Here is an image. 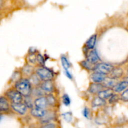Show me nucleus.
<instances>
[{
  "label": "nucleus",
  "instance_id": "1",
  "mask_svg": "<svg viewBox=\"0 0 128 128\" xmlns=\"http://www.w3.org/2000/svg\"><path fill=\"white\" fill-rule=\"evenodd\" d=\"M14 84V87L20 92L24 97L31 95L32 86L28 78L22 77Z\"/></svg>",
  "mask_w": 128,
  "mask_h": 128
},
{
  "label": "nucleus",
  "instance_id": "2",
  "mask_svg": "<svg viewBox=\"0 0 128 128\" xmlns=\"http://www.w3.org/2000/svg\"><path fill=\"white\" fill-rule=\"evenodd\" d=\"M36 74L38 75L42 81L53 80L54 78V72L52 69L45 66H39L36 68Z\"/></svg>",
  "mask_w": 128,
  "mask_h": 128
},
{
  "label": "nucleus",
  "instance_id": "3",
  "mask_svg": "<svg viewBox=\"0 0 128 128\" xmlns=\"http://www.w3.org/2000/svg\"><path fill=\"white\" fill-rule=\"evenodd\" d=\"M4 95L6 96V97L10 100L11 104H16V103L23 102L24 97L14 87L11 88L6 90Z\"/></svg>",
  "mask_w": 128,
  "mask_h": 128
},
{
  "label": "nucleus",
  "instance_id": "4",
  "mask_svg": "<svg viewBox=\"0 0 128 128\" xmlns=\"http://www.w3.org/2000/svg\"><path fill=\"white\" fill-rule=\"evenodd\" d=\"M114 68V66L112 64L105 62H99L95 65L93 71L98 72L108 76Z\"/></svg>",
  "mask_w": 128,
  "mask_h": 128
},
{
  "label": "nucleus",
  "instance_id": "5",
  "mask_svg": "<svg viewBox=\"0 0 128 128\" xmlns=\"http://www.w3.org/2000/svg\"><path fill=\"white\" fill-rule=\"evenodd\" d=\"M11 109L19 115H24L27 112L28 108L22 102L16 104H11Z\"/></svg>",
  "mask_w": 128,
  "mask_h": 128
},
{
  "label": "nucleus",
  "instance_id": "6",
  "mask_svg": "<svg viewBox=\"0 0 128 128\" xmlns=\"http://www.w3.org/2000/svg\"><path fill=\"white\" fill-rule=\"evenodd\" d=\"M86 59L91 63H92V64H94V65L97 64L100 61V57L96 49L86 50Z\"/></svg>",
  "mask_w": 128,
  "mask_h": 128
},
{
  "label": "nucleus",
  "instance_id": "7",
  "mask_svg": "<svg viewBox=\"0 0 128 128\" xmlns=\"http://www.w3.org/2000/svg\"><path fill=\"white\" fill-rule=\"evenodd\" d=\"M43 91L47 94H52L54 91L55 86L54 84L53 80H47V81H42L41 85H40Z\"/></svg>",
  "mask_w": 128,
  "mask_h": 128
},
{
  "label": "nucleus",
  "instance_id": "8",
  "mask_svg": "<svg viewBox=\"0 0 128 128\" xmlns=\"http://www.w3.org/2000/svg\"><path fill=\"white\" fill-rule=\"evenodd\" d=\"M105 87L103 85V84L101 83H94V82H91L90 84L88 87V90L90 94H92V95H96L101 91L102 90L104 89Z\"/></svg>",
  "mask_w": 128,
  "mask_h": 128
},
{
  "label": "nucleus",
  "instance_id": "9",
  "mask_svg": "<svg viewBox=\"0 0 128 128\" xmlns=\"http://www.w3.org/2000/svg\"><path fill=\"white\" fill-rule=\"evenodd\" d=\"M34 107L43 109H48L50 106L46 95L34 99Z\"/></svg>",
  "mask_w": 128,
  "mask_h": 128
},
{
  "label": "nucleus",
  "instance_id": "10",
  "mask_svg": "<svg viewBox=\"0 0 128 128\" xmlns=\"http://www.w3.org/2000/svg\"><path fill=\"white\" fill-rule=\"evenodd\" d=\"M36 68L35 66L30 65V64H25L22 69H21L23 77L29 78L31 75L36 72Z\"/></svg>",
  "mask_w": 128,
  "mask_h": 128
},
{
  "label": "nucleus",
  "instance_id": "11",
  "mask_svg": "<svg viewBox=\"0 0 128 128\" xmlns=\"http://www.w3.org/2000/svg\"><path fill=\"white\" fill-rule=\"evenodd\" d=\"M48 109H41V108L36 107H34L30 110V114L34 117L42 119L46 115L48 112Z\"/></svg>",
  "mask_w": 128,
  "mask_h": 128
},
{
  "label": "nucleus",
  "instance_id": "12",
  "mask_svg": "<svg viewBox=\"0 0 128 128\" xmlns=\"http://www.w3.org/2000/svg\"><path fill=\"white\" fill-rule=\"evenodd\" d=\"M106 77H107V75H104V74L94 71L92 72L91 74H90V79L92 81V82L94 83H101V84H102Z\"/></svg>",
  "mask_w": 128,
  "mask_h": 128
},
{
  "label": "nucleus",
  "instance_id": "13",
  "mask_svg": "<svg viewBox=\"0 0 128 128\" xmlns=\"http://www.w3.org/2000/svg\"><path fill=\"white\" fill-rule=\"evenodd\" d=\"M11 109V102L4 95L0 97V110L1 112H8Z\"/></svg>",
  "mask_w": 128,
  "mask_h": 128
},
{
  "label": "nucleus",
  "instance_id": "14",
  "mask_svg": "<svg viewBox=\"0 0 128 128\" xmlns=\"http://www.w3.org/2000/svg\"><path fill=\"white\" fill-rule=\"evenodd\" d=\"M128 88V84L126 82V81H124V80H121V81H118L117 84L115 85V86L114 87L112 90H114L115 93H117V94H121V93L123 92L126 89H127Z\"/></svg>",
  "mask_w": 128,
  "mask_h": 128
},
{
  "label": "nucleus",
  "instance_id": "15",
  "mask_svg": "<svg viewBox=\"0 0 128 128\" xmlns=\"http://www.w3.org/2000/svg\"><path fill=\"white\" fill-rule=\"evenodd\" d=\"M124 75V70L123 69L120 67H114L110 75H108L110 77L116 80H119L121 79Z\"/></svg>",
  "mask_w": 128,
  "mask_h": 128
},
{
  "label": "nucleus",
  "instance_id": "16",
  "mask_svg": "<svg viewBox=\"0 0 128 128\" xmlns=\"http://www.w3.org/2000/svg\"><path fill=\"white\" fill-rule=\"evenodd\" d=\"M97 34H94L91 35L90 38L87 40V41L85 43V48L86 50H90L94 49L96 46V41H97Z\"/></svg>",
  "mask_w": 128,
  "mask_h": 128
},
{
  "label": "nucleus",
  "instance_id": "17",
  "mask_svg": "<svg viewBox=\"0 0 128 128\" xmlns=\"http://www.w3.org/2000/svg\"><path fill=\"white\" fill-rule=\"evenodd\" d=\"M114 93L115 92L112 90V89H107V88H105L104 89L100 91L97 94V96H98L101 99L106 100H108Z\"/></svg>",
  "mask_w": 128,
  "mask_h": 128
},
{
  "label": "nucleus",
  "instance_id": "18",
  "mask_svg": "<svg viewBox=\"0 0 128 128\" xmlns=\"http://www.w3.org/2000/svg\"><path fill=\"white\" fill-rule=\"evenodd\" d=\"M118 82V80H116L110 77L107 76L104 82H102V84L104 86L105 88L107 89H113L114 87L115 86L116 84Z\"/></svg>",
  "mask_w": 128,
  "mask_h": 128
},
{
  "label": "nucleus",
  "instance_id": "19",
  "mask_svg": "<svg viewBox=\"0 0 128 128\" xmlns=\"http://www.w3.org/2000/svg\"><path fill=\"white\" fill-rule=\"evenodd\" d=\"M80 65L84 70H87L89 72H93L94 68L95 65L92 64L88 60L85 59V60H82L80 62Z\"/></svg>",
  "mask_w": 128,
  "mask_h": 128
},
{
  "label": "nucleus",
  "instance_id": "20",
  "mask_svg": "<svg viewBox=\"0 0 128 128\" xmlns=\"http://www.w3.org/2000/svg\"><path fill=\"white\" fill-rule=\"evenodd\" d=\"M106 104V100L101 99L96 95L91 102V105L92 107H100L104 106Z\"/></svg>",
  "mask_w": 128,
  "mask_h": 128
},
{
  "label": "nucleus",
  "instance_id": "21",
  "mask_svg": "<svg viewBox=\"0 0 128 128\" xmlns=\"http://www.w3.org/2000/svg\"><path fill=\"white\" fill-rule=\"evenodd\" d=\"M28 53L27 56H26V63L30 64V65L36 66L38 65L37 63V53Z\"/></svg>",
  "mask_w": 128,
  "mask_h": 128
},
{
  "label": "nucleus",
  "instance_id": "22",
  "mask_svg": "<svg viewBox=\"0 0 128 128\" xmlns=\"http://www.w3.org/2000/svg\"><path fill=\"white\" fill-rule=\"evenodd\" d=\"M28 79L30 80V82H31V85H32V87L40 86L41 85V82H42L41 80V79L39 77L38 75L36 74V72L32 74V75H31Z\"/></svg>",
  "mask_w": 128,
  "mask_h": 128
},
{
  "label": "nucleus",
  "instance_id": "23",
  "mask_svg": "<svg viewBox=\"0 0 128 128\" xmlns=\"http://www.w3.org/2000/svg\"><path fill=\"white\" fill-rule=\"evenodd\" d=\"M31 95H32L34 99H36V98L40 97L46 95V94L43 91V90L41 89V87L38 86L32 87Z\"/></svg>",
  "mask_w": 128,
  "mask_h": 128
},
{
  "label": "nucleus",
  "instance_id": "24",
  "mask_svg": "<svg viewBox=\"0 0 128 128\" xmlns=\"http://www.w3.org/2000/svg\"><path fill=\"white\" fill-rule=\"evenodd\" d=\"M23 102L26 104L28 109H31L34 107V98L32 95L24 97L23 99Z\"/></svg>",
  "mask_w": 128,
  "mask_h": 128
},
{
  "label": "nucleus",
  "instance_id": "25",
  "mask_svg": "<svg viewBox=\"0 0 128 128\" xmlns=\"http://www.w3.org/2000/svg\"><path fill=\"white\" fill-rule=\"evenodd\" d=\"M22 77H23V76H22L21 70H15L13 73H12L10 80H11V82H14V84H15V83L17 82L18 81H19L20 79H22Z\"/></svg>",
  "mask_w": 128,
  "mask_h": 128
},
{
  "label": "nucleus",
  "instance_id": "26",
  "mask_svg": "<svg viewBox=\"0 0 128 128\" xmlns=\"http://www.w3.org/2000/svg\"><path fill=\"white\" fill-rule=\"evenodd\" d=\"M61 61L64 70H69V69L71 68V66H72L71 62L69 61L68 58L66 55H61Z\"/></svg>",
  "mask_w": 128,
  "mask_h": 128
},
{
  "label": "nucleus",
  "instance_id": "27",
  "mask_svg": "<svg viewBox=\"0 0 128 128\" xmlns=\"http://www.w3.org/2000/svg\"><path fill=\"white\" fill-rule=\"evenodd\" d=\"M46 96V98H47L48 102L50 107H54L56 104V99L54 95L52 94H47Z\"/></svg>",
  "mask_w": 128,
  "mask_h": 128
},
{
  "label": "nucleus",
  "instance_id": "28",
  "mask_svg": "<svg viewBox=\"0 0 128 128\" xmlns=\"http://www.w3.org/2000/svg\"><path fill=\"white\" fill-rule=\"evenodd\" d=\"M120 100H121L120 94H117V93H114L108 100V103L110 104H111V105H114Z\"/></svg>",
  "mask_w": 128,
  "mask_h": 128
},
{
  "label": "nucleus",
  "instance_id": "29",
  "mask_svg": "<svg viewBox=\"0 0 128 128\" xmlns=\"http://www.w3.org/2000/svg\"><path fill=\"white\" fill-rule=\"evenodd\" d=\"M62 104L65 105V106L68 107L70 106L71 104V99L69 97V95L67 94H64L62 97Z\"/></svg>",
  "mask_w": 128,
  "mask_h": 128
},
{
  "label": "nucleus",
  "instance_id": "30",
  "mask_svg": "<svg viewBox=\"0 0 128 128\" xmlns=\"http://www.w3.org/2000/svg\"><path fill=\"white\" fill-rule=\"evenodd\" d=\"M45 59L42 55L40 53H37V63L38 67L39 66H44Z\"/></svg>",
  "mask_w": 128,
  "mask_h": 128
},
{
  "label": "nucleus",
  "instance_id": "31",
  "mask_svg": "<svg viewBox=\"0 0 128 128\" xmlns=\"http://www.w3.org/2000/svg\"><path fill=\"white\" fill-rule=\"evenodd\" d=\"M62 117H63L64 119L66 120L68 122H71L72 119V113L71 112H64L62 114Z\"/></svg>",
  "mask_w": 128,
  "mask_h": 128
},
{
  "label": "nucleus",
  "instance_id": "32",
  "mask_svg": "<svg viewBox=\"0 0 128 128\" xmlns=\"http://www.w3.org/2000/svg\"><path fill=\"white\" fill-rule=\"evenodd\" d=\"M120 97H121V100H122L123 102H128V88L120 94Z\"/></svg>",
  "mask_w": 128,
  "mask_h": 128
},
{
  "label": "nucleus",
  "instance_id": "33",
  "mask_svg": "<svg viewBox=\"0 0 128 128\" xmlns=\"http://www.w3.org/2000/svg\"><path fill=\"white\" fill-rule=\"evenodd\" d=\"M82 115L86 119H90L91 115V111L88 107H85L82 110Z\"/></svg>",
  "mask_w": 128,
  "mask_h": 128
},
{
  "label": "nucleus",
  "instance_id": "34",
  "mask_svg": "<svg viewBox=\"0 0 128 128\" xmlns=\"http://www.w3.org/2000/svg\"><path fill=\"white\" fill-rule=\"evenodd\" d=\"M40 128H56V125L54 123L49 122L42 125Z\"/></svg>",
  "mask_w": 128,
  "mask_h": 128
},
{
  "label": "nucleus",
  "instance_id": "35",
  "mask_svg": "<svg viewBox=\"0 0 128 128\" xmlns=\"http://www.w3.org/2000/svg\"><path fill=\"white\" fill-rule=\"evenodd\" d=\"M64 75L70 80H72V75L69 70H64Z\"/></svg>",
  "mask_w": 128,
  "mask_h": 128
},
{
  "label": "nucleus",
  "instance_id": "36",
  "mask_svg": "<svg viewBox=\"0 0 128 128\" xmlns=\"http://www.w3.org/2000/svg\"><path fill=\"white\" fill-rule=\"evenodd\" d=\"M38 52V51L36 50V48H35L34 47H31L29 49L28 53H36Z\"/></svg>",
  "mask_w": 128,
  "mask_h": 128
},
{
  "label": "nucleus",
  "instance_id": "37",
  "mask_svg": "<svg viewBox=\"0 0 128 128\" xmlns=\"http://www.w3.org/2000/svg\"><path fill=\"white\" fill-rule=\"evenodd\" d=\"M123 80H124V81H126L128 84V76H126L124 77H123Z\"/></svg>",
  "mask_w": 128,
  "mask_h": 128
}]
</instances>
